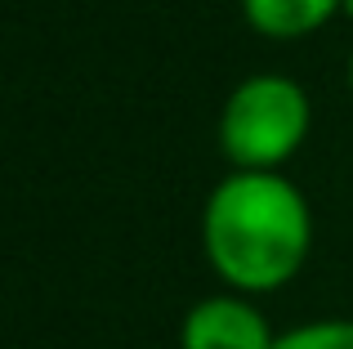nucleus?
<instances>
[{"label":"nucleus","instance_id":"f257e3e1","mask_svg":"<svg viewBox=\"0 0 353 349\" xmlns=\"http://www.w3.org/2000/svg\"><path fill=\"white\" fill-rule=\"evenodd\" d=\"M313 251V206L282 170H233L201 206V255L241 296L291 287Z\"/></svg>","mask_w":353,"mask_h":349},{"label":"nucleus","instance_id":"f03ea898","mask_svg":"<svg viewBox=\"0 0 353 349\" xmlns=\"http://www.w3.org/2000/svg\"><path fill=\"white\" fill-rule=\"evenodd\" d=\"M313 130V99L295 77L255 72L228 90L215 121L219 152L233 170H282Z\"/></svg>","mask_w":353,"mask_h":349},{"label":"nucleus","instance_id":"7ed1b4c3","mask_svg":"<svg viewBox=\"0 0 353 349\" xmlns=\"http://www.w3.org/2000/svg\"><path fill=\"white\" fill-rule=\"evenodd\" d=\"M277 332L259 314L255 296L215 291L179 318V349H273Z\"/></svg>","mask_w":353,"mask_h":349},{"label":"nucleus","instance_id":"20e7f679","mask_svg":"<svg viewBox=\"0 0 353 349\" xmlns=\"http://www.w3.org/2000/svg\"><path fill=\"white\" fill-rule=\"evenodd\" d=\"M237 5L250 32L277 45L309 41L313 32H322L345 14V0H237Z\"/></svg>","mask_w":353,"mask_h":349},{"label":"nucleus","instance_id":"39448f33","mask_svg":"<svg viewBox=\"0 0 353 349\" xmlns=\"http://www.w3.org/2000/svg\"><path fill=\"white\" fill-rule=\"evenodd\" d=\"M273 349H353V318H313V323L286 327Z\"/></svg>","mask_w":353,"mask_h":349},{"label":"nucleus","instance_id":"423d86ee","mask_svg":"<svg viewBox=\"0 0 353 349\" xmlns=\"http://www.w3.org/2000/svg\"><path fill=\"white\" fill-rule=\"evenodd\" d=\"M345 86H349V94H353V50H349V63H345Z\"/></svg>","mask_w":353,"mask_h":349},{"label":"nucleus","instance_id":"0eeeda50","mask_svg":"<svg viewBox=\"0 0 353 349\" xmlns=\"http://www.w3.org/2000/svg\"><path fill=\"white\" fill-rule=\"evenodd\" d=\"M340 18H349V23H353V0H345V14H340Z\"/></svg>","mask_w":353,"mask_h":349}]
</instances>
